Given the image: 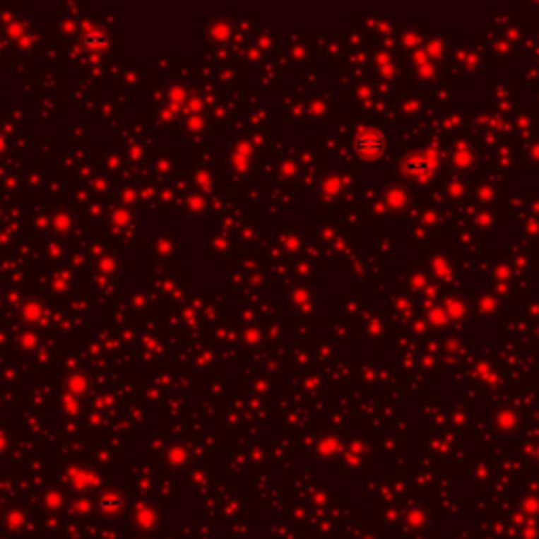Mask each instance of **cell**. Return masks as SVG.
<instances>
[{"mask_svg": "<svg viewBox=\"0 0 539 539\" xmlns=\"http://www.w3.org/2000/svg\"><path fill=\"white\" fill-rule=\"evenodd\" d=\"M354 146H356V152H358L362 158L373 160V158H379V156H381V152H384V148H386V137H384V133L377 131V129H365V131H360V133L356 135Z\"/></svg>", "mask_w": 539, "mask_h": 539, "instance_id": "1", "label": "cell"}, {"mask_svg": "<svg viewBox=\"0 0 539 539\" xmlns=\"http://www.w3.org/2000/svg\"><path fill=\"white\" fill-rule=\"evenodd\" d=\"M434 169V160L430 154H411L405 162H403V171L413 175V177H426Z\"/></svg>", "mask_w": 539, "mask_h": 539, "instance_id": "2", "label": "cell"}, {"mask_svg": "<svg viewBox=\"0 0 539 539\" xmlns=\"http://www.w3.org/2000/svg\"><path fill=\"white\" fill-rule=\"evenodd\" d=\"M100 506H102V510H106V512H116V510H120L122 508V499H118V497H104L102 502H100Z\"/></svg>", "mask_w": 539, "mask_h": 539, "instance_id": "3", "label": "cell"}]
</instances>
